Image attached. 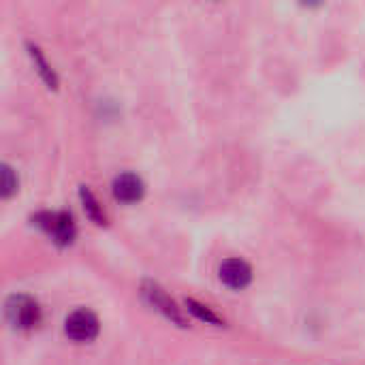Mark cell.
<instances>
[{"label":"cell","instance_id":"obj_1","mask_svg":"<svg viewBox=\"0 0 365 365\" xmlns=\"http://www.w3.org/2000/svg\"><path fill=\"white\" fill-rule=\"evenodd\" d=\"M6 317L17 329H32L41 323V308L34 299L26 295L11 297L6 304Z\"/></svg>","mask_w":365,"mask_h":365},{"label":"cell","instance_id":"obj_2","mask_svg":"<svg viewBox=\"0 0 365 365\" xmlns=\"http://www.w3.org/2000/svg\"><path fill=\"white\" fill-rule=\"evenodd\" d=\"M64 331L73 342H92L98 334V319L90 310H75L66 317Z\"/></svg>","mask_w":365,"mask_h":365},{"label":"cell","instance_id":"obj_3","mask_svg":"<svg viewBox=\"0 0 365 365\" xmlns=\"http://www.w3.org/2000/svg\"><path fill=\"white\" fill-rule=\"evenodd\" d=\"M36 225L45 229L58 244H71L75 237V222L66 212H43L36 216Z\"/></svg>","mask_w":365,"mask_h":365},{"label":"cell","instance_id":"obj_4","mask_svg":"<svg viewBox=\"0 0 365 365\" xmlns=\"http://www.w3.org/2000/svg\"><path fill=\"white\" fill-rule=\"evenodd\" d=\"M220 280L229 287V289H244L250 284L252 280V269L246 261L242 259H227L220 265Z\"/></svg>","mask_w":365,"mask_h":365},{"label":"cell","instance_id":"obj_5","mask_svg":"<svg viewBox=\"0 0 365 365\" xmlns=\"http://www.w3.org/2000/svg\"><path fill=\"white\" fill-rule=\"evenodd\" d=\"M143 182L135 173H120L113 180V195L122 203H135L143 197Z\"/></svg>","mask_w":365,"mask_h":365},{"label":"cell","instance_id":"obj_6","mask_svg":"<svg viewBox=\"0 0 365 365\" xmlns=\"http://www.w3.org/2000/svg\"><path fill=\"white\" fill-rule=\"evenodd\" d=\"M148 293H150V297H152V304H154V306H156L158 310H163V312H165V314H167L169 319H173L175 323H180V325L184 323V319H182V314H180V312L175 310L173 302H169V299H167V297H165V295L160 293V289H150Z\"/></svg>","mask_w":365,"mask_h":365},{"label":"cell","instance_id":"obj_7","mask_svg":"<svg viewBox=\"0 0 365 365\" xmlns=\"http://www.w3.org/2000/svg\"><path fill=\"white\" fill-rule=\"evenodd\" d=\"M81 199H83V203H86V210H88L90 218H94L98 225H103V222H105V216H103V212H101L96 199L92 197V192H90L88 188H81Z\"/></svg>","mask_w":365,"mask_h":365},{"label":"cell","instance_id":"obj_8","mask_svg":"<svg viewBox=\"0 0 365 365\" xmlns=\"http://www.w3.org/2000/svg\"><path fill=\"white\" fill-rule=\"evenodd\" d=\"M188 306H190V312H192V314H197L201 321H205V323H214V325H218V323H220V319H218L214 312H210L207 308H203V306H199V304H195V302H188Z\"/></svg>","mask_w":365,"mask_h":365},{"label":"cell","instance_id":"obj_9","mask_svg":"<svg viewBox=\"0 0 365 365\" xmlns=\"http://www.w3.org/2000/svg\"><path fill=\"white\" fill-rule=\"evenodd\" d=\"M2 175H4V184H2V188H4V197H6V195L13 190V182H11V169H9V167H4Z\"/></svg>","mask_w":365,"mask_h":365}]
</instances>
